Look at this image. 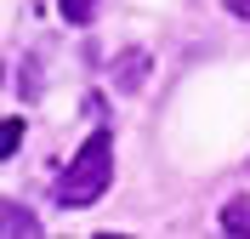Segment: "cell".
Segmentation results:
<instances>
[{"mask_svg": "<svg viewBox=\"0 0 250 239\" xmlns=\"http://www.w3.org/2000/svg\"><path fill=\"white\" fill-rule=\"evenodd\" d=\"M222 228H228V234H250V199H228Z\"/></svg>", "mask_w": 250, "mask_h": 239, "instance_id": "277c9868", "label": "cell"}, {"mask_svg": "<svg viewBox=\"0 0 250 239\" xmlns=\"http://www.w3.org/2000/svg\"><path fill=\"white\" fill-rule=\"evenodd\" d=\"M108 182H114V137L108 131H91L85 148L68 159V171L57 176V199L62 205H91V199L108 194Z\"/></svg>", "mask_w": 250, "mask_h": 239, "instance_id": "6da1fadb", "label": "cell"}, {"mask_svg": "<svg viewBox=\"0 0 250 239\" xmlns=\"http://www.w3.org/2000/svg\"><path fill=\"white\" fill-rule=\"evenodd\" d=\"M17 143H23V120H0V159L12 154Z\"/></svg>", "mask_w": 250, "mask_h": 239, "instance_id": "5b68a950", "label": "cell"}, {"mask_svg": "<svg viewBox=\"0 0 250 239\" xmlns=\"http://www.w3.org/2000/svg\"><path fill=\"white\" fill-rule=\"evenodd\" d=\"M62 17H68V23H91V17H97V0H62Z\"/></svg>", "mask_w": 250, "mask_h": 239, "instance_id": "8992f818", "label": "cell"}, {"mask_svg": "<svg viewBox=\"0 0 250 239\" xmlns=\"http://www.w3.org/2000/svg\"><path fill=\"white\" fill-rule=\"evenodd\" d=\"M23 234H40V222H34L23 205H12V199H0V239H23Z\"/></svg>", "mask_w": 250, "mask_h": 239, "instance_id": "7a4b0ae2", "label": "cell"}, {"mask_svg": "<svg viewBox=\"0 0 250 239\" xmlns=\"http://www.w3.org/2000/svg\"><path fill=\"white\" fill-rule=\"evenodd\" d=\"M142 68H148V57H142V51H125L120 63H114V74H120V91H137V86H142Z\"/></svg>", "mask_w": 250, "mask_h": 239, "instance_id": "3957f363", "label": "cell"}, {"mask_svg": "<svg viewBox=\"0 0 250 239\" xmlns=\"http://www.w3.org/2000/svg\"><path fill=\"white\" fill-rule=\"evenodd\" d=\"M228 6H233V17H245V23H250V0H228Z\"/></svg>", "mask_w": 250, "mask_h": 239, "instance_id": "52a82bcc", "label": "cell"}]
</instances>
